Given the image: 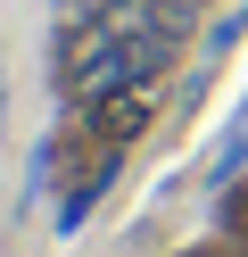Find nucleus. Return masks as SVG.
Segmentation results:
<instances>
[{"label": "nucleus", "mask_w": 248, "mask_h": 257, "mask_svg": "<svg viewBox=\"0 0 248 257\" xmlns=\"http://www.w3.org/2000/svg\"><path fill=\"white\" fill-rule=\"evenodd\" d=\"M149 116H157L149 83H124V91H99V100H83V133H91L99 150H132V141L149 133Z\"/></svg>", "instance_id": "obj_1"}, {"label": "nucleus", "mask_w": 248, "mask_h": 257, "mask_svg": "<svg viewBox=\"0 0 248 257\" xmlns=\"http://www.w3.org/2000/svg\"><path fill=\"white\" fill-rule=\"evenodd\" d=\"M116 158H124V150H99L91 166H83V183H66V191H58V232H66V240H75L83 224H91V207L108 199V183H116Z\"/></svg>", "instance_id": "obj_2"}, {"label": "nucleus", "mask_w": 248, "mask_h": 257, "mask_svg": "<svg viewBox=\"0 0 248 257\" xmlns=\"http://www.w3.org/2000/svg\"><path fill=\"white\" fill-rule=\"evenodd\" d=\"M240 166H248V108L223 124V141H215V158H207V191H231V183H240Z\"/></svg>", "instance_id": "obj_3"}, {"label": "nucleus", "mask_w": 248, "mask_h": 257, "mask_svg": "<svg viewBox=\"0 0 248 257\" xmlns=\"http://www.w3.org/2000/svg\"><path fill=\"white\" fill-rule=\"evenodd\" d=\"M231 42H248V0H231L223 17H215V25H207V58H223V50H231Z\"/></svg>", "instance_id": "obj_4"}, {"label": "nucleus", "mask_w": 248, "mask_h": 257, "mask_svg": "<svg viewBox=\"0 0 248 257\" xmlns=\"http://www.w3.org/2000/svg\"><path fill=\"white\" fill-rule=\"evenodd\" d=\"M223 232L248 240V191H231V199H223Z\"/></svg>", "instance_id": "obj_5"}, {"label": "nucleus", "mask_w": 248, "mask_h": 257, "mask_svg": "<svg viewBox=\"0 0 248 257\" xmlns=\"http://www.w3.org/2000/svg\"><path fill=\"white\" fill-rule=\"evenodd\" d=\"M0 133H9V75H0Z\"/></svg>", "instance_id": "obj_6"}]
</instances>
